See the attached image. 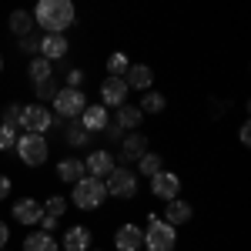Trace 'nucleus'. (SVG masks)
Here are the masks:
<instances>
[{"instance_id":"1","label":"nucleus","mask_w":251,"mask_h":251,"mask_svg":"<svg viewBox=\"0 0 251 251\" xmlns=\"http://www.w3.org/2000/svg\"><path fill=\"white\" fill-rule=\"evenodd\" d=\"M34 27H44V34H64L67 27L77 24V7L71 0H40L30 10Z\"/></svg>"},{"instance_id":"2","label":"nucleus","mask_w":251,"mask_h":251,"mask_svg":"<svg viewBox=\"0 0 251 251\" xmlns=\"http://www.w3.org/2000/svg\"><path fill=\"white\" fill-rule=\"evenodd\" d=\"M104 201H107L104 181L84 174L77 184H71V201H67V204H74L77 211H97V208H104Z\"/></svg>"},{"instance_id":"3","label":"nucleus","mask_w":251,"mask_h":251,"mask_svg":"<svg viewBox=\"0 0 251 251\" xmlns=\"http://www.w3.org/2000/svg\"><path fill=\"white\" fill-rule=\"evenodd\" d=\"M177 248V228L164 225L161 214H148V228H144V248L141 251H174Z\"/></svg>"},{"instance_id":"4","label":"nucleus","mask_w":251,"mask_h":251,"mask_svg":"<svg viewBox=\"0 0 251 251\" xmlns=\"http://www.w3.org/2000/svg\"><path fill=\"white\" fill-rule=\"evenodd\" d=\"M87 104L91 100H87L84 91H77V87H60L57 97L50 100V114L57 117V121H77Z\"/></svg>"},{"instance_id":"5","label":"nucleus","mask_w":251,"mask_h":251,"mask_svg":"<svg viewBox=\"0 0 251 251\" xmlns=\"http://www.w3.org/2000/svg\"><path fill=\"white\" fill-rule=\"evenodd\" d=\"M104 188H107V198H117V201H131V198H137V188H141V181H137V171H134V168H121V164H117L114 171L104 177Z\"/></svg>"},{"instance_id":"6","label":"nucleus","mask_w":251,"mask_h":251,"mask_svg":"<svg viewBox=\"0 0 251 251\" xmlns=\"http://www.w3.org/2000/svg\"><path fill=\"white\" fill-rule=\"evenodd\" d=\"M50 154V144L44 134H20L17 137V157L27 164V168H40Z\"/></svg>"},{"instance_id":"7","label":"nucleus","mask_w":251,"mask_h":251,"mask_svg":"<svg viewBox=\"0 0 251 251\" xmlns=\"http://www.w3.org/2000/svg\"><path fill=\"white\" fill-rule=\"evenodd\" d=\"M20 127L27 131V134H47L50 127H54V114H50V107H44V104H24L20 107Z\"/></svg>"},{"instance_id":"8","label":"nucleus","mask_w":251,"mask_h":251,"mask_svg":"<svg viewBox=\"0 0 251 251\" xmlns=\"http://www.w3.org/2000/svg\"><path fill=\"white\" fill-rule=\"evenodd\" d=\"M148 151H151V144H148L144 134H124L121 144H117V157L114 161H121V168H131V164H137Z\"/></svg>"},{"instance_id":"9","label":"nucleus","mask_w":251,"mask_h":251,"mask_svg":"<svg viewBox=\"0 0 251 251\" xmlns=\"http://www.w3.org/2000/svg\"><path fill=\"white\" fill-rule=\"evenodd\" d=\"M127 94H131V91H127V84H124V77H104L100 80V104H104V107H107V111H111V107H124V104H127Z\"/></svg>"},{"instance_id":"10","label":"nucleus","mask_w":251,"mask_h":251,"mask_svg":"<svg viewBox=\"0 0 251 251\" xmlns=\"http://www.w3.org/2000/svg\"><path fill=\"white\" fill-rule=\"evenodd\" d=\"M114 168H117V161H114V154H111L107 148H97V151H91V154L84 157V171H87V177H97V181H104Z\"/></svg>"},{"instance_id":"11","label":"nucleus","mask_w":251,"mask_h":251,"mask_svg":"<svg viewBox=\"0 0 251 251\" xmlns=\"http://www.w3.org/2000/svg\"><path fill=\"white\" fill-rule=\"evenodd\" d=\"M71 54V40L64 34H40V54L37 57L50 60V64H60V60Z\"/></svg>"},{"instance_id":"12","label":"nucleus","mask_w":251,"mask_h":251,"mask_svg":"<svg viewBox=\"0 0 251 251\" xmlns=\"http://www.w3.org/2000/svg\"><path fill=\"white\" fill-rule=\"evenodd\" d=\"M77 121H80V127L94 137V134H100V131L111 124V111H107L104 104H87V107H84V114H80Z\"/></svg>"},{"instance_id":"13","label":"nucleus","mask_w":251,"mask_h":251,"mask_svg":"<svg viewBox=\"0 0 251 251\" xmlns=\"http://www.w3.org/2000/svg\"><path fill=\"white\" fill-rule=\"evenodd\" d=\"M177 191H181V177L174 171H157L154 177H151V194L161 198V201H174Z\"/></svg>"},{"instance_id":"14","label":"nucleus","mask_w":251,"mask_h":251,"mask_svg":"<svg viewBox=\"0 0 251 251\" xmlns=\"http://www.w3.org/2000/svg\"><path fill=\"white\" fill-rule=\"evenodd\" d=\"M114 248L117 251H141L144 248V228L141 225H121L114 231Z\"/></svg>"},{"instance_id":"15","label":"nucleus","mask_w":251,"mask_h":251,"mask_svg":"<svg viewBox=\"0 0 251 251\" xmlns=\"http://www.w3.org/2000/svg\"><path fill=\"white\" fill-rule=\"evenodd\" d=\"M124 84H127V91H154V71L148 67V64H131L127 67V74H124Z\"/></svg>"},{"instance_id":"16","label":"nucleus","mask_w":251,"mask_h":251,"mask_svg":"<svg viewBox=\"0 0 251 251\" xmlns=\"http://www.w3.org/2000/svg\"><path fill=\"white\" fill-rule=\"evenodd\" d=\"M161 214H164V218H161L164 225H171V228H181V225H188V221L194 218V208L188 204V201L174 198V201H168V204H164V211H161Z\"/></svg>"},{"instance_id":"17","label":"nucleus","mask_w":251,"mask_h":251,"mask_svg":"<svg viewBox=\"0 0 251 251\" xmlns=\"http://www.w3.org/2000/svg\"><path fill=\"white\" fill-rule=\"evenodd\" d=\"M91 241H94V231L87 225H71L64 231V251H91Z\"/></svg>"},{"instance_id":"18","label":"nucleus","mask_w":251,"mask_h":251,"mask_svg":"<svg viewBox=\"0 0 251 251\" xmlns=\"http://www.w3.org/2000/svg\"><path fill=\"white\" fill-rule=\"evenodd\" d=\"M10 214H14L17 225H37L44 208H40V201H34V198H20V201H14Z\"/></svg>"},{"instance_id":"19","label":"nucleus","mask_w":251,"mask_h":251,"mask_svg":"<svg viewBox=\"0 0 251 251\" xmlns=\"http://www.w3.org/2000/svg\"><path fill=\"white\" fill-rule=\"evenodd\" d=\"M84 157H64V161H57V181H64V184H77L80 177H84Z\"/></svg>"},{"instance_id":"20","label":"nucleus","mask_w":251,"mask_h":251,"mask_svg":"<svg viewBox=\"0 0 251 251\" xmlns=\"http://www.w3.org/2000/svg\"><path fill=\"white\" fill-rule=\"evenodd\" d=\"M141 121H144V114L137 111V104H124V107H117V111H114V124L124 131V134H127V131L134 134L137 127H141Z\"/></svg>"},{"instance_id":"21","label":"nucleus","mask_w":251,"mask_h":251,"mask_svg":"<svg viewBox=\"0 0 251 251\" xmlns=\"http://www.w3.org/2000/svg\"><path fill=\"white\" fill-rule=\"evenodd\" d=\"M7 24H10V34H14L17 40H24V37L34 34V17H30V10H14Z\"/></svg>"},{"instance_id":"22","label":"nucleus","mask_w":251,"mask_h":251,"mask_svg":"<svg viewBox=\"0 0 251 251\" xmlns=\"http://www.w3.org/2000/svg\"><path fill=\"white\" fill-rule=\"evenodd\" d=\"M24 251H60V245H57V238H54V234L34 231V234H27V238H24Z\"/></svg>"},{"instance_id":"23","label":"nucleus","mask_w":251,"mask_h":251,"mask_svg":"<svg viewBox=\"0 0 251 251\" xmlns=\"http://www.w3.org/2000/svg\"><path fill=\"white\" fill-rule=\"evenodd\" d=\"M164 107H168V97L161 94V91H144L141 94V104H137L141 114H161Z\"/></svg>"},{"instance_id":"24","label":"nucleus","mask_w":251,"mask_h":251,"mask_svg":"<svg viewBox=\"0 0 251 251\" xmlns=\"http://www.w3.org/2000/svg\"><path fill=\"white\" fill-rule=\"evenodd\" d=\"M27 77H30V84H40V80L54 77V64L44 57H30L27 60Z\"/></svg>"},{"instance_id":"25","label":"nucleus","mask_w":251,"mask_h":251,"mask_svg":"<svg viewBox=\"0 0 251 251\" xmlns=\"http://www.w3.org/2000/svg\"><path fill=\"white\" fill-rule=\"evenodd\" d=\"M64 144H71V148H87V144H91V134L80 127V121H67V127H64Z\"/></svg>"},{"instance_id":"26","label":"nucleus","mask_w":251,"mask_h":251,"mask_svg":"<svg viewBox=\"0 0 251 251\" xmlns=\"http://www.w3.org/2000/svg\"><path fill=\"white\" fill-rule=\"evenodd\" d=\"M107 77H124L127 74V67H131V57L124 54V50H114V54H107Z\"/></svg>"},{"instance_id":"27","label":"nucleus","mask_w":251,"mask_h":251,"mask_svg":"<svg viewBox=\"0 0 251 251\" xmlns=\"http://www.w3.org/2000/svg\"><path fill=\"white\" fill-rule=\"evenodd\" d=\"M157 171H164V157L157 154V151H148V154L137 161V174H144V177H154Z\"/></svg>"},{"instance_id":"28","label":"nucleus","mask_w":251,"mask_h":251,"mask_svg":"<svg viewBox=\"0 0 251 251\" xmlns=\"http://www.w3.org/2000/svg\"><path fill=\"white\" fill-rule=\"evenodd\" d=\"M57 80L54 77H47V80H40V84H34V97H37V104H44V107H47V104H50V100H54V97H57Z\"/></svg>"},{"instance_id":"29","label":"nucleus","mask_w":251,"mask_h":251,"mask_svg":"<svg viewBox=\"0 0 251 251\" xmlns=\"http://www.w3.org/2000/svg\"><path fill=\"white\" fill-rule=\"evenodd\" d=\"M40 208H44V214H50V218H57V221H60V218L67 214V198H64V194H50Z\"/></svg>"},{"instance_id":"30","label":"nucleus","mask_w":251,"mask_h":251,"mask_svg":"<svg viewBox=\"0 0 251 251\" xmlns=\"http://www.w3.org/2000/svg\"><path fill=\"white\" fill-rule=\"evenodd\" d=\"M20 107H24V104H7V107H3V114H0V124L17 131V127H20Z\"/></svg>"},{"instance_id":"31","label":"nucleus","mask_w":251,"mask_h":251,"mask_svg":"<svg viewBox=\"0 0 251 251\" xmlns=\"http://www.w3.org/2000/svg\"><path fill=\"white\" fill-rule=\"evenodd\" d=\"M14 148H17V131L0 124V151H14Z\"/></svg>"},{"instance_id":"32","label":"nucleus","mask_w":251,"mask_h":251,"mask_svg":"<svg viewBox=\"0 0 251 251\" xmlns=\"http://www.w3.org/2000/svg\"><path fill=\"white\" fill-rule=\"evenodd\" d=\"M20 50H24V54H34V57H37V54H40V37H37V34L24 37V40H20Z\"/></svg>"},{"instance_id":"33","label":"nucleus","mask_w":251,"mask_h":251,"mask_svg":"<svg viewBox=\"0 0 251 251\" xmlns=\"http://www.w3.org/2000/svg\"><path fill=\"white\" fill-rule=\"evenodd\" d=\"M100 134L107 137V141H111V144H121V137H124V131H121V127H117L114 121H111V124H107V127H104V131H100Z\"/></svg>"},{"instance_id":"34","label":"nucleus","mask_w":251,"mask_h":251,"mask_svg":"<svg viewBox=\"0 0 251 251\" xmlns=\"http://www.w3.org/2000/svg\"><path fill=\"white\" fill-rule=\"evenodd\" d=\"M37 225H40V231H47V234H54L60 228V221H57V218H50V214H40Z\"/></svg>"},{"instance_id":"35","label":"nucleus","mask_w":251,"mask_h":251,"mask_svg":"<svg viewBox=\"0 0 251 251\" xmlns=\"http://www.w3.org/2000/svg\"><path fill=\"white\" fill-rule=\"evenodd\" d=\"M80 84H84V71H80V67H71V71H67V87H77L80 91Z\"/></svg>"},{"instance_id":"36","label":"nucleus","mask_w":251,"mask_h":251,"mask_svg":"<svg viewBox=\"0 0 251 251\" xmlns=\"http://www.w3.org/2000/svg\"><path fill=\"white\" fill-rule=\"evenodd\" d=\"M238 141H241V144L248 148V141H251V127H248V121H245V124L238 127Z\"/></svg>"},{"instance_id":"37","label":"nucleus","mask_w":251,"mask_h":251,"mask_svg":"<svg viewBox=\"0 0 251 251\" xmlns=\"http://www.w3.org/2000/svg\"><path fill=\"white\" fill-rule=\"evenodd\" d=\"M10 188H14V184H10V177H7V174H0V201L10 194Z\"/></svg>"},{"instance_id":"38","label":"nucleus","mask_w":251,"mask_h":251,"mask_svg":"<svg viewBox=\"0 0 251 251\" xmlns=\"http://www.w3.org/2000/svg\"><path fill=\"white\" fill-rule=\"evenodd\" d=\"M7 241H10V228H7V225L0 221V251L7 248Z\"/></svg>"},{"instance_id":"39","label":"nucleus","mask_w":251,"mask_h":251,"mask_svg":"<svg viewBox=\"0 0 251 251\" xmlns=\"http://www.w3.org/2000/svg\"><path fill=\"white\" fill-rule=\"evenodd\" d=\"M0 74H3V54H0Z\"/></svg>"},{"instance_id":"40","label":"nucleus","mask_w":251,"mask_h":251,"mask_svg":"<svg viewBox=\"0 0 251 251\" xmlns=\"http://www.w3.org/2000/svg\"><path fill=\"white\" fill-rule=\"evenodd\" d=\"M91 251H100V248H91Z\"/></svg>"},{"instance_id":"41","label":"nucleus","mask_w":251,"mask_h":251,"mask_svg":"<svg viewBox=\"0 0 251 251\" xmlns=\"http://www.w3.org/2000/svg\"><path fill=\"white\" fill-rule=\"evenodd\" d=\"M3 251H7V248H3Z\"/></svg>"}]
</instances>
